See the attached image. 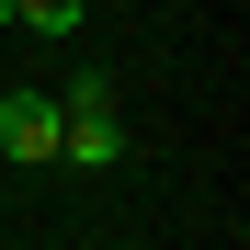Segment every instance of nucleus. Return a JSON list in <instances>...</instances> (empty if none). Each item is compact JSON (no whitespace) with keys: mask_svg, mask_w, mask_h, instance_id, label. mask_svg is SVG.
I'll return each instance as SVG.
<instances>
[{"mask_svg":"<svg viewBox=\"0 0 250 250\" xmlns=\"http://www.w3.org/2000/svg\"><path fill=\"white\" fill-rule=\"evenodd\" d=\"M12 23H23V34H80L91 0H12Z\"/></svg>","mask_w":250,"mask_h":250,"instance_id":"nucleus-4","label":"nucleus"},{"mask_svg":"<svg viewBox=\"0 0 250 250\" xmlns=\"http://www.w3.org/2000/svg\"><path fill=\"white\" fill-rule=\"evenodd\" d=\"M57 114H125V91H114V68H68V91H57Z\"/></svg>","mask_w":250,"mask_h":250,"instance_id":"nucleus-3","label":"nucleus"},{"mask_svg":"<svg viewBox=\"0 0 250 250\" xmlns=\"http://www.w3.org/2000/svg\"><path fill=\"white\" fill-rule=\"evenodd\" d=\"M125 148H137V137H125V114H68V137H57V171H114Z\"/></svg>","mask_w":250,"mask_h":250,"instance_id":"nucleus-2","label":"nucleus"},{"mask_svg":"<svg viewBox=\"0 0 250 250\" xmlns=\"http://www.w3.org/2000/svg\"><path fill=\"white\" fill-rule=\"evenodd\" d=\"M57 137H68L57 91H0V159H23V171H57Z\"/></svg>","mask_w":250,"mask_h":250,"instance_id":"nucleus-1","label":"nucleus"}]
</instances>
